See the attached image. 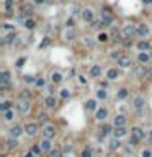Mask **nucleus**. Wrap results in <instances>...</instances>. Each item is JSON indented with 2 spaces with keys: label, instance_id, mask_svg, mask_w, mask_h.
Returning <instances> with one entry per match:
<instances>
[{
  "label": "nucleus",
  "instance_id": "2eb2a0df",
  "mask_svg": "<svg viewBox=\"0 0 152 157\" xmlns=\"http://www.w3.org/2000/svg\"><path fill=\"white\" fill-rule=\"evenodd\" d=\"M106 115H108V111H106V108H100V110L97 111V119H105L106 118Z\"/></svg>",
  "mask_w": 152,
  "mask_h": 157
},
{
  "label": "nucleus",
  "instance_id": "864d4df0",
  "mask_svg": "<svg viewBox=\"0 0 152 157\" xmlns=\"http://www.w3.org/2000/svg\"><path fill=\"white\" fill-rule=\"evenodd\" d=\"M47 92H49V93L53 95V93H54V88H53V87H47Z\"/></svg>",
  "mask_w": 152,
  "mask_h": 157
},
{
  "label": "nucleus",
  "instance_id": "58836bf2",
  "mask_svg": "<svg viewBox=\"0 0 152 157\" xmlns=\"http://www.w3.org/2000/svg\"><path fill=\"white\" fill-rule=\"evenodd\" d=\"M25 62H26V59L21 57V59H18V61H17V64H15V66H17V67H23V64H25Z\"/></svg>",
  "mask_w": 152,
  "mask_h": 157
},
{
  "label": "nucleus",
  "instance_id": "4be33fe9",
  "mask_svg": "<svg viewBox=\"0 0 152 157\" xmlns=\"http://www.w3.org/2000/svg\"><path fill=\"white\" fill-rule=\"evenodd\" d=\"M51 80H53V83H61L62 82V75L59 74V72H54L53 77H51Z\"/></svg>",
  "mask_w": 152,
  "mask_h": 157
},
{
  "label": "nucleus",
  "instance_id": "4468645a",
  "mask_svg": "<svg viewBox=\"0 0 152 157\" xmlns=\"http://www.w3.org/2000/svg\"><path fill=\"white\" fill-rule=\"evenodd\" d=\"M100 74H102V67H100V66H93L90 69V75H92V77H98Z\"/></svg>",
  "mask_w": 152,
  "mask_h": 157
},
{
  "label": "nucleus",
  "instance_id": "aec40b11",
  "mask_svg": "<svg viewBox=\"0 0 152 157\" xmlns=\"http://www.w3.org/2000/svg\"><path fill=\"white\" fill-rule=\"evenodd\" d=\"M106 77L110 79V80L118 79V70H116V69H110V70H108V74H106Z\"/></svg>",
  "mask_w": 152,
  "mask_h": 157
},
{
  "label": "nucleus",
  "instance_id": "412c9836",
  "mask_svg": "<svg viewBox=\"0 0 152 157\" xmlns=\"http://www.w3.org/2000/svg\"><path fill=\"white\" fill-rule=\"evenodd\" d=\"M41 149H43V151H51V141H49V138H46L41 142Z\"/></svg>",
  "mask_w": 152,
  "mask_h": 157
},
{
  "label": "nucleus",
  "instance_id": "9b49d317",
  "mask_svg": "<svg viewBox=\"0 0 152 157\" xmlns=\"http://www.w3.org/2000/svg\"><path fill=\"white\" fill-rule=\"evenodd\" d=\"M137 34L146 38V36L149 34V28H147L146 25H139V26H137Z\"/></svg>",
  "mask_w": 152,
  "mask_h": 157
},
{
  "label": "nucleus",
  "instance_id": "a19ab883",
  "mask_svg": "<svg viewBox=\"0 0 152 157\" xmlns=\"http://www.w3.org/2000/svg\"><path fill=\"white\" fill-rule=\"evenodd\" d=\"M23 79H25V82H26V83H31V82H36V80H34L33 77H31V75H25V77H23Z\"/></svg>",
  "mask_w": 152,
  "mask_h": 157
},
{
  "label": "nucleus",
  "instance_id": "4c0bfd02",
  "mask_svg": "<svg viewBox=\"0 0 152 157\" xmlns=\"http://www.w3.org/2000/svg\"><path fill=\"white\" fill-rule=\"evenodd\" d=\"M98 41H102V43H105V41H108V34H105V33H102L98 36Z\"/></svg>",
  "mask_w": 152,
  "mask_h": 157
},
{
  "label": "nucleus",
  "instance_id": "ddd939ff",
  "mask_svg": "<svg viewBox=\"0 0 152 157\" xmlns=\"http://www.w3.org/2000/svg\"><path fill=\"white\" fill-rule=\"evenodd\" d=\"M21 132H23V131H21V128H20V126H11V128H10V134L13 136V138H18Z\"/></svg>",
  "mask_w": 152,
  "mask_h": 157
},
{
  "label": "nucleus",
  "instance_id": "dca6fc26",
  "mask_svg": "<svg viewBox=\"0 0 152 157\" xmlns=\"http://www.w3.org/2000/svg\"><path fill=\"white\" fill-rule=\"evenodd\" d=\"M15 39H17V34L11 33V34H8V36H5V38H2V43H3V44H8V43H13Z\"/></svg>",
  "mask_w": 152,
  "mask_h": 157
},
{
  "label": "nucleus",
  "instance_id": "e433bc0d",
  "mask_svg": "<svg viewBox=\"0 0 152 157\" xmlns=\"http://www.w3.org/2000/svg\"><path fill=\"white\" fill-rule=\"evenodd\" d=\"M82 157H92V151L89 147L87 149H83V152H82Z\"/></svg>",
  "mask_w": 152,
  "mask_h": 157
},
{
  "label": "nucleus",
  "instance_id": "a878e982",
  "mask_svg": "<svg viewBox=\"0 0 152 157\" xmlns=\"http://www.w3.org/2000/svg\"><path fill=\"white\" fill-rule=\"evenodd\" d=\"M126 96H128V88H121V90L118 92L116 98H119V100H123V98H126Z\"/></svg>",
  "mask_w": 152,
  "mask_h": 157
},
{
  "label": "nucleus",
  "instance_id": "c03bdc74",
  "mask_svg": "<svg viewBox=\"0 0 152 157\" xmlns=\"http://www.w3.org/2000/svg\"><path fill=\"white\" fill-rule=\"evenodd\" d=\"M36 85H38V87H44V80H43V79H38V80H36Z\"/></svg>",
  "mask_w": 152,
  "mask_h": 157
},
{
  "label": "nucleus",
  "instance_id": "20e7f679",
  "mask_svg": "<svg viewBox=\"0 0 152 157\" xmlns=\"http://www.w3.org/2000/svg\"><path fill=\"white\" fill-rule=\"evenodd\" d=\"M18 111L21 115H26L28 111H30V102L28 100H25V98H21V102L18 103Z\"/></svg>",
  "mask_w": 152,
  "mask_h": 157
},
{
  "label": "nucleus",
  "instance_id": "09e8293b",
  "mask_svg": "<svg viewBox=\"0 0 152 157\" xmlns=\"http://www.w3.org/2000/svg\"><path fill=\"white\" fill-rule=\"evenodd\" d=\"M111 57H113V59H118V57H119V56H118V51H113V52H111Z\"/></svg>",
  "mask_w": 152,
  "mask_h": 157
},
{
  "label": "nucleus",
  "instance_id": "c9c22d12",
  "mask_svg": "<svg viewBox=\"0 0 152 157\" xmlns=\"http://www.w3.org/2000/svg\"><path fill=\"white\" fill-rule=\"evenodd\" d=\"M5 119H8V121H10V119H13V111L7 110L5 111Z\"/></svg>",
  "mask_w": 152,
  "mask_h": 157
},
{
  "label": "nucleus",
  "instance_id": "72a5a7b5",
  "mask_svg": "<svg viewBox=\"0 0 152 157\" xmlns=\"http://www.w3.org/2000/svg\"><path fill=\"white\" fill-rule=\"evenodd\" d=\"M11 7H13V0H5V8L7 10H11Z\"/></svg>",
  "mask_w": 152,
  "mask_h": 157
},
{
  "label": "nucleus",
  "instance_id": "b1692460",
  "mask_svg": "<svg viewBox=\"0 0 152 157\" xmlns=\"http://www.w3.org/2000/svg\"><path fill=\"white\" fill-rule=\"evenodd\" d=\"M137 59H139V62H141V64H146L147 61H149V56H147L146 52H139Z\"/></svg>",
  "mask_w": 152,
  "mask_h": 157
},
{
  "label": "nucleus",
  "instance_id": "a18cd8bd",
  "mask_svg": "<svg viewBox=\"0 0 152 157\" xmlns=\"http://www.w3.org/2000/svg\"><path fill=\"white\" fill-rule=\"evenodd\" d=\"M57 155H59L57 149H51V157H57Z\"/></svg>",
  "mask_w": 152,
  "mask_h": 157
},
{
  "label": "nucleus",
  "instance_id": "49530a36",
  "mask_svg": "<svg viewBox=\"0 0 152 157\" xmlns=\"http://www.w3.org/2000/svg\"><path fill=\"white\" fill-rule=\"evenodd\" d=\"M85 44H87V46H92V47H93V41H90V38H85Z\"/></svg>",
  "mask_w": 152,
  "mask_h": 157
},
{
  "label": "nucleus",
  "instance_id": "6e6d98bb",
  "mask_svg": "<svg viewBox=\"0 0 152 157\" xmlns=\"http://www.w3.org/2000/svg\"><path fill=\"white\" fill-rule=\"evenodd\" d=\"M144 2H146V3H149V2H152V0H144Z\"/></svg>",
  "mask_w": 152,
  "mask_h": 157
},
{
  "label": "nucleus",
  "instance_id": "f704fd0d",
  "mask_svg": "<svg viewBox=\"0 0 152 157\" xmlns=\"http://www.w3.org/2000/svg\"><path fill=\"white\" fill-rule=\"evenodd\" d=\"M31 151H33V154L39 155V154H41V151H43V149L39 147V146H33V149H31Z\"/></svg>",
  "mask_w": 152,
  "mask_h": 157
},
{
  "label": "nucleus",
  "instance_id": "603ef678",
  "mask_svg": "<svg viewBox=\"0 0 152 157\" xmlns=\"http://www.w3.org/2000/svg\"><path fill=\"white\" fill-rule=\"evenodd\" d=\"M44 2H46V0H34V3H36V5H43Z\"/></svg>",
  "mask_w": 152,
  "mask_h": 157
},
{
  "label": "nucleus",
  "instance_id": "ea45409f",
  "mask_svg": "<svg viewBox=\"0 0 152 157\" xmlns=\"http://www.w3.org/2000/svg\"><path fill=\"white\" fill-rule=\"evenodd\" d=\"M61 95H62V98H69V96H70V92H69V90H61Z\"/></svg>",
  "mask_w": 152,
  "mask_h": 157
},
{
  "label": "nucleus",
  "instance_id": "de8ad7c7",
  "mask_svg": "<svg viewBox=\"0 0 152 157\" xmlns=\"http://www.w3.org/2000/svg\"><path fill=\"white\" fill-rule=\"evenodd\" d=\"M28 96H30V92H28V90H25V92L21 93V98H28Z\"/></svg>",
  "mask_w": 152,
  "mask_h": 157
},
{
  "label": "nucleus",
  "instance_id": "0eeeda50",
  "mask_svg": "<svg viewBox=\"0 0 152 157\" xmlns=\"http://www.w3.org/2000/svg\"><path fill=\"white\" fill-rule=\"evenodd\" d=\"M144 100L141 98V96H137V98H134V110L137 111L139 115H142V111H144Z\"/></svg>",
  "mask_w": 152,
  "mask_h": 157
},
{
  "label": "nucleus",
  "instance_id": "4d7b16f0",
  "mask_svg": "<svg viewBox=\"0 0 152 157\" xmlns=\"http://www.w3.org/2000/svg\"><path fill=\"white\" fill-rule=\"evenodd\" d=\"M26 157H33V155H31V154H26Z\"/></svg>",
  "mask_w": 152,
  "mask_h": 157
},
{
  "label": "nucleus",
  "instance_id": "f8f14e48",
  "mask_svg": "<svg viewBox=\"0 0 152 157\" xmlns=\"http://www.w3.org/2000/svg\"><path fill=\"white\" fill-rule=\"evenodd\" d=\"M136 75H137V77H146V75H149V72H147V69L144 66H141V67L136 69Z\"/></svg>",
  "mask_w": 152,
  "mask_h": 157
},
{
  "label": "nucleus",
  "instance_id": "c85d7f7f",
  "mask_svg": "<svg viewBox=\"0 0 152 157\" xmlns=\"http://www.w3.org/2000/svg\"><path fill=\"white\" fill-rule=\"evenodd\" d=\"M38 118H39V123H47L49 116H47L46 113H39V115H38Z\"/></svg>",
  "mask_w": 152,
  "mask_h": 157
},
{
  "label": "nucleus",
  "instance_id": "f257e3e1",
  "mask_svg": "<svg viewBox=\"0 0 152 157\" xmlns=\"http://www.w3.org/2000/svg\"><path fill=\"white\" fill-rule=\"evenodd\" d=\"M10 87V74L7 70H3L2 74H0V88L2 90H5V88Z\"/></svg>",
  "mask_w": 152,
  "mask_h": 157
},
{
  "label": "nucleus",
  "instance_id": "c756f323",
  "mask_svg": "<svg viewBox=\"0 0 152 157\" xmlns=\"http://www.w3.org/2000/svg\"><path fill=\"white\" fill-rule=\"evenodd\" d=\"M25 26L28 28V30H33V28L36 26V23L33 21V20H26V21H25Z\"/></svg>",
  "mask_w": 152,
  "mask_h": 157
},
{
  "label": "nucleus",
  "instance_id": "393cba45",
  "mask_svg": "<svg viewBox=\"0 0 152 157\" xmlns=\"http://www.w3.org/2000/svg\"><path fill=\"white\" fill-rule=\"evenodd\" d=\"M137 47H139V51H147V49H149V43H147V41H139Z\"/></svg>",
  "mask_w": 152,
  "mask_h": 157
},
{
  "label": "nucleus",
  "instance_id": "a211bd4d",
  "mask_svg": "<svg viewBox=\"0 0 152 157\" xmlns=\"http://www.w3.org/2000/svg\"><path fill=\"white\" fill-rule=\"evenodd\" d=\"M125 134H126L125 126H116V129H115V136H116V138H121V136H125Z\"/></svg>",
  "mask_w": 152,
  "mask_h": 157
},
{
  "label": "nucleus",
  "instance_id": "f3484780",
  "mask_svg": "<svg viewBox=\"0 0 152 157\" xmlns=\"http://www.w3.org/2000/svg\"><path fill=\"white\" fill-rule=\"evenodd\" d=\"M44 103H46L47 108H54V106H56V98L51 95V96H47V98L44 100Z\"/></svg>",
  "mask_w": 152,
  "mask_h": 157
},
{
  "label": "nucleus",
  "instance_id": "cd10ccee",
  "mask_svg": "<svg viewBox=\"0 0 152 157\" xmlns=\"http://www.w3.org/2000/svg\"><path fill=\"white\" fill-rule=\"evenodd\" d=\"M10 106H11V103H10V102H3L2 105H0V110H2L3 113H5L7 110H10Z\"/></svg>",
  "mask_w": 152,
  "mask_h": 157
},
{
  "label": "nucleus",
  "instance_id": "79ce46f5",
  "mask_svg": "<svg viewBox=\"0 0 152 157\" xmlns=\"http://www.w3.org/2000/svg\"><path fill=\"white\" fill-rule=\"evenodd\" d=\"M111 38H113V41H119V33H118V31H113Z\"/></svg>",
  "mask_w": 152,
  "mask_h": 157
},
{
  "label": "nucleus",
  "instance_id": "7c9ffc66",
  "mask_svg": "<svg viewBox=\"0 0 152 157\" xmlns=\"http://www.w3.org/2000/svg\"><path fill=\"white\" fill-rule=\"evenodd\" d=\"M7 144H8L10 149H13V147L18 146V141H17V139H8V141H7Z\"/></svg>",
  "mask_w": 152,
  "mask_h": 157
},
{
  "label": "nucleus",
  "instance_id": "bb28decb",
  "mask_svg": "<svg viewBox=\"0 0 152 157\" xmlns=\"http://www.w3.org/2000/svg\"><path fill=\"white\" fill-rule=\"evenodd\" d=\"M118 147H119V141H118V138H116V139H113V141L110 142V149H111V151H115V149H118Z\"/></svg>",
  "mask_w": 152,
  "mask_h": 157
},
{
  "label": "nucleus",
  "instance_id": "6e6552de",
  "mask_svg": "<svg viewBox=\"0 0 152 157\" xmlns=\"http://www.w3.org/2000/svg\"><path fill=\"white\" fill-rule=\"evenodd\" d=\"M26 134L28 136H34L36 132H38V124H34V123H30V124H26Z\"/></svg>",
  "mask_w": 152,
  "mask_h": 157
},
{
  "label": "nucleus",
  "instance_id": "13d9d810",
  "mask_svg": "<svg viewBox=\"0 0 152 157\" xmlns=\"http://www.w3.org/2000/svg\"><path fill=\"white\" fill-rule=\"evenodd\" d=\"M150 139H152V131H150Z\"/></svg>",
  "mask_w": 152,
  "mask_h": 157
},
{
  "label": "nucleus",
  "instance_id": "473e14b6",
  "mask_svg": "<svg viewBox=\"0 0 152 157\" xmlns=\"http://www.w3.org/2000/svg\"><path fill=\"white\" fill-rule=\"evenodd\" d=\"M110 131H111V126H110V124H105V126L102 128V134H108Z\"/></svg>",
  "mask_w": 152,
  "mask_h": 157
},
{
  "label": "nucleus",
  "instance_id": "2f4dec72",
  "mask_svg": "<svg viewBox=\"0 0 152 157\" xmlns=\"http://www.w3.org/2000/svg\"><path fill=\"white\" fill-rule=\"evenodd\" d=\"M97 95H98V98H102V100H103V98H106V96H108V93H106L105 90H103V88H100V90L97 92Z\"/></svg>",
  "mask_w": 152,
  "mask_h": 157
},
{
  "label": "nucleus",
  "instance_id": "9d476101",
  "mask_svg": "<svg viewBox=\"0 0 152 157\" xmlns=\"http://www.w3.org/2000/svg\"><path fill=\"white\" fill-rule=\"evenodd\" d=\"M131 134H133L134 138H137V139L144 138V131L141 129V128H133V129H131Z\"/></svg>",
  "mask_w": 152,
  "mask_h": 157
},
{
  "label": "nucleus",
  "instance_id": "6ab92c4d",
  "mask_svg": "<svg viewBox=\"0 0 152 157\" xmlns=\"http://www.w3.org/2000/svg\"><path fill=\"white\" fill-rule=\"evenodd\" d=\"M115 124H116V126H125V124H126V118H125V116H121V115L116 116V118H115Z\"/></svg>",
  "mask_w": 152,
  "mask_h": 157
},
{
  "label": "nucleus",
  "instance_id": "423d86ee",
  "mask_svg": "<svg viewBox=\"0 0 152 157\" xmlns=\"http://www.w3.org/2000/svg\"><path fill=\"white\" fill-rule=\"evenodd\" d=\"M82 18H83V21H87V23H92L93 21V18H95V15H93V10H90V8H85L82 11Z\"/></svg>",
  "mask_w": 152,
  "mask_h": 157
},
{
  "label": "nucleus",
  "instance_id": "39448f33",
  "mask_svg": "<svg viewBox=\"0 0 152 157\" xmlns=\"http://www.w3.org/2000/svg\"><path fill=\"white\" fill-rule=\"evenodd\" d=\"M123 33H125L126 38H133V36L137 33V28H134L133 25H126L125 28H123Z\"/></svg>",
  "mask_w": 152,
  "mask_h": 157
},
{
  "label": "nucleus",
  "instance_id": "5701e85b",
  "mask_svg": "<svg viewBox=\"0 0 152 157\" xmlns=\"http://www.w3.org/2000/svg\"><path fill=\"white\" fill-rule=\"evenodd\" d=\"M85 108H87V110H92V111H93L95 108H97V102H95V100H87Z\"/></svg>",
  "mask_w": 152,
  "mask_h": 157
},
{
  "label": "nucleus",
  "instance_id": "5fc2aeb1",
  "mask_svg": "<svg viewBox=\"0 0 152 157\" xmlns=\"http://www.w3.org/2000/svg\"><path fill=\"white\" fill-rule=\"evenodd\" d=\"M72 25H74V20H72V18H70V20H69V21H67V26H72Z\"/></svg>",
  "mask_w": 152,
  "mask_h": 157
},
{
  "label": "nucleus",
  "instance_id": "8fccbe9b",
  "mask_svg": "<svg viewBox=\"0 0 152 157\" xmlns=\"http://www.w3.org/2000/svg\"><path fill=\"white\" fill-rule=\"evenodd\" d=\"M47 44H49V38H46L44 41H43V44H41V47H44V46H47Z\"/></svg>",
  "mask_w": 152,
  "mask_h": 157
},
{
  "label": "nucleus",
  "instance_id": "f03ea898",
  "mask_svg": "<svg viewBox=\"0 0 152 157\" xmlns=\"http://www.w3.org/2000/svg\"><path fill=\"white\" fill-rule=\"evenodd\" d=\"M118 66H121V67H131L133 66V59L129 57V56H119L118 57Z\"/></svg>",
  "mask_w": 152,
  "mask_h": 157
},
{
  "label": "nucleus",
  "instance_id": "3c124183",
  "mask_svg": "<svg viewBox=\"0 0 152 157\" xmlns=\"http://www.w3.org/2000/svg\"><path fill=\"white\" fill-rule=\"evenodd\" d=\"M142 157H150V152L149 151H142Z\"/></svg>",
  "mask_w": 152,
  "mask_h": 157
},
{
  "label": "nucleus",
  "instance_id": "7ed1b4c3",
  "mask_svg": "<svg viewBox=\"0 0 152 157\" xmlns=\"http://www.w3.org/2000/svg\"><path fill=\"white\" fill-rule=\"evenodd\" d=\"M111 21H113V18H111L110 11L103 10V13H102V23H100V26H110Z\"/></svg>",
  "mask_w": 152,
  "mask_h": 157
},
{
  "label": "nucleus",
  "instance_id": "37998d69",
  "mask_svg": "<svg viewBox=\"0 0 152 157\" xmlns=\"http://www.w3.org/2000/svg\"><path fill=\"white\" fill-rule=\"evenodd\" d=\"M137 141H139V139H137V138H134V136H133V138L129 139V144H131V146H137Z\"/></svg>",
  "mask_w": 152,
  "mask_h": 157
},
{
  "label": "nucleus",
  "instance_id": "1a4fd4ad",
  "mask_svg": "<svg viewBox=\"0 0 152 157\" xmlns=\"http://www.w3.org/2000/svg\"><path fill=\"white\" fill-rule=\"evenodd\" d=\"M43 134H44V138H53V136L56 134V131H54V128L53 126H46L44 129H43Z\"/></svg>",
  "mask_w": 152,
  "mask_h": 157
}]
</instances>
